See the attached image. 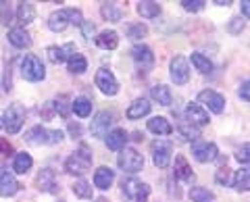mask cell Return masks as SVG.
I'll list each match as a JSON object with an SVG mask.
<instances>
[{
    "label": "cell",
    "instance_id": "4dcf8cb0",
    "mask_svg": "<svg viewBox=\"0 0 250 202\" xmlns=\"http://www.w3.org/2000/svg\"><path fill=\"white\" fill-rule=\"evenodd\" d=\"M17 19L19 23H23V25H27V23H31L36 19V9L31 2H19L17 4Z\"/></svg>",
    "mask_w": 250,
    "mask_h": 202
},
{
    "label": "cell",
    "instance_id": "30bf717a",
    "mask_svg": "<svg viewBox=\"0 0 250 202\" xmlns=\"http://www.w3.org/2000/svg\"><path fill=\"white\" fill-rule=\"evenodd\" d=\"M131 57H134L136 67L140 69V73H148L152 69V65H154V54L144 44L134 46V50H131Z\"/></svg>",
    "mask_w": 250,
    "mask_h": 202
},
{
    "label": "cell",
    "instance_id": "603a6c76",
    "mask_svg": "<svg viewBox=\"0 0 250 202\" xmlns=\"http://www.w3.org/2000/svg\"><path fill=\"white\" fill-rule=\"evenodd\" d=\"M9 42L15 46V48H29L31 46V36L23 27H15V29L9 32Z\"/></svg>",
    "mask_w": 250,
    "mask_h": 202
},
{
    "label": "cell",
    "instance_id": "816d5d0a",
    "mask_svg": "<svg viewBox=\"0 0 250 202\" xmlns=\"http://www.w3.org/2000/svg\"><path fill=\"white\" fill-rule=\"evenodd\" d=\"M13 152V146L9 144V140L0 138V154H11Z\"/></svg>",
    "mask_w": 250,
    "mask_h": 202
},
{
    "label": "cell",
    "instance_id": "484cf974",
    "mask_svg": "<svg viewBox=\"0 0 250 202\" xmlns=\"http://www.w3.org/2000/svg\"><path fill=\"white\" fill-rule=\"evenodd\" d=\"M31 165H34L31 154H27V152H17V154H15V161H13V171H15V173L25 175L27 171L31 169Z\"/></svg>",
    "mask_w": 250,
    "mask_h": 202
},
{
    "label": "cell",
    "instance_id": "f5cc1de1",
    "mask_svg": "<svg viewBox=\"0 0 250 202\" xmlns=\"http://www.w3.org/2000/svg\"><path fill=\"white\" fill-rule=\"evenodd\" d=\"M4 92H9L11 90V65H6L4 67Z\"/></svg>",
    "mask_w": 250,
    "mask_h": 202
},
{
    "label": "cell",
    "instance_id": "7dc6e473",
    "mask_svg": "<svg viewBox=\"0 0 250 202\" xmlns=\"http://www.w3.org/2000/svg\"><path fill=\"white\" fill-rule=\"evenodd\" d=\"M82 34H83V38H88V40H90V38L96 34V25H94L92 21H83L82 23Z\"/></svg>",
    "mask_w": 250,
    "mask_h": 202
},
{
    "label": "cell",
    "instance_id": "60d3db41",
    "mask_svg": "<svg viewBox=\"0 0 250 202\" xmlns=\"http://www.w3.org/2000/svg\"><path fill=\"white\" fill-rule=\"evenodd\" d=\"M236 161L240 162V165L250 167V144H242L236 150Z\"/></svg>",
    "mask_w": 250,
    "mask_h": 202
},
{
    "label": "cell",
    "instance_id": "7402d4cb",
    "mask_svg": "<svg viewBox=\"0 0 250 202\" xmlns=\"http://www.w3.org/2000/svg\"><path fill=\"white\" fill-rule=\"evenodd\" d=\"M96 46L103 50H115L119 46V36L113 29H106V32H100L96 36Z\"/></svg>",
    "mask_w": 250,
    "mask_h": 202
},
{
    "label": "cell",
    "instance_id": "ab89813d",
    "mask_svg": "<svg viewBox=\"0 0 250 202\" xmlns=\"http://www.w3.org/2000/svg\"><path fill=\"white\" fill-rule=\"evenodd\" d=\"M215 182L219 185H229L233 183V175H231V169L225 165V167H219L217 169V173H215Z\"/></svg>",
    "mask_w": 250,
    "mask_h": 202
},
{
    "label": "cell",
    "instance_id": "f6af8a7d",
    "mask_svg": "<svg viewBox=\"0 0 250 202\" xmlns=\"http://www.w3.org/2000/svg\"><path fill=\"white\" fill-rule=\"evenodd\" d=\"M54 113H57V108H54V102H44L42 108H40V115H42L44 121H50Z\"/></svg>",
    "mask_w": 250,
    "mask_h": 202
},
{
    "label": "cell",
    "instance_id": "5b68a950",
    "mask_svg": "<svg viewBox=\"0 0 250 202\" xmlns=\"http://www.w3.org/2000/svg\"><path fill=\"white\" fill-rule=\"evenodd\" d=\"M23 121H25V108L21 104H11L2 115V127L6 134H17L23 127Z\"/></svg>",
    "mask_w": 250,
    "mask_h": 202
},
{
    "label": "cell",
    "instance_id": "db71d44e",
    "mask_svg": "<svg viewBox=\"0 0 250 202\" xmlns=\"http://www.w3.org/2000/svg\"><path fill=\"white\" fill-rule=\"evenodd\" d=\"M240 9H242V15L250 19V0H242V2H240Z\"/></svg>",
    "mask_w": 250,
    "mask_h": 202
},
{
    "label": "cell",
    "instance_id": "44dd1931",
    "mask_svg": "<svg viewBox=\"0 0 250 202\" xmlns=\"http://www.w3.org/2000/svg\"><path fill=\"white\" fill-rule=\"evenodd\" d=\"M150 113V102L148 98H136L127 108V119H142Z\"/></svg>",
    "mask_w": 250,
    "mask_h": 202
},
{
    "label": "cell",
    "instance_id": "d590c367",
    "mask_svg": "<svg viewBox=\"0 0 250 202\" xmlns=\"http://www.w3.org/2000/svg\"><path fill=\"white\" fill-rule=\"evenodd\" d=\"M192 65L196 67V71H200V73H210L213 71V63L205 57V54H200V52H194L192 54Z\"/></svg>",
    "mask_w": 250,
    "mask_h": 202
},
{
    "label": "cell",
    "instance_id": "8fae6325",
    "mask_svg": "<svg viewBox=\"0 0 250 202\" xmlns=\"http://www.w3.org/2000/svg\"><path fill=\"white\" fill-rule=\"evenodd\" d=\"M152 161L159 169H167L171 165V144L165 140H156L152 142Z\"/></svg>",
    "mask_w": 250,
    "mask_h": 202
},
{
    "label": "cell",
    "instance_id": "8992f818",
    "mask_svg": "<svg viewBox=\"0 0 250 202\" xmlns=\"http://www.w3.org/2000/svg\"><path fill=\"white\" fill-rule=\"evenodd\" d=\"M169 73H171V81L175 85L188 83V80H190V67H188V61L182 57V54H177V57L171 59Z\"/></svg>",
    "mask_w": 250,
    "mask_h": 202
},
{
    "label": "cell",
    "instance_id": "c3c4849f",
    "mask_svg": "<svg viewBox=\"0 0 250 202\" xmlns=\"http://www.w3.org/2000/svg\"><path fill=\"white\" fill-rule=\"evenodd\" d=\"M67 131H69V136H71V138H82V134H83V127L80 125V123H69V127H67Z\"/></svg>",
    "mask_w": 250,
    "mask_h": 202
},
{
    "label": "cell",
    "instance_id": "74e56055",
    "mask_svg": "<svg viewBox=\"0 0 250 202\" xmlns=\"http://www.w3.org/2000/svg\"><path fill=\"white\" fill-rule=\"evenodd\" d=\"M148 36V27L144 25V23H131V25H127V38L129 40H142V38Z\"/></svg>",
    "mask_w": 250,
    "mask_h": 202
},
{
    "label": "cell",
    "instance_id": "1f68e13d",
    "mask_svg": "<svg viewBox=\"0 0 250 202\" xmlns=\"http://www.w3.org/2000/svg\"><path fill=\"white\" fill-rule=\"evenodd\" d=\"M140 183L138 180H134V177H127V180H123L121 182V192H123V196H125V200H134L136 202V198H138V192H140Z\"/></svg>",
    "mask_w": 250,
    "mask_h": 202
},
{
    "label": "cell",
    "instance_id": "4fadbf2b",
    "mask_svg": "<svg viewBox=\"0 0 250 202\" xmlns=\"http://www.w3.org/2000/svg\"><path fill=\"white\" fill-rule=\"evenodd\" d=\"M198 100L205 106H208V111H213L217 115H221L225 111V98L215 90H202L198 94Z\"/></svg>",
    "mask_w": 250,
    "mask_h": 202
},
{
    "label": "cell",
    "instance_id": "ee69618b",
    "mask_svg": "<svg viewBox=\"0 0 250 202\" xmlns=\"http://www.w3.org/2000/svg\"><path fill=\"white\" fill-rule=\"evenodd\" d=\"M11 17H13V13H11L9 2H0V23H2V25H9Z\"/></svg>",
    "mask_w": 250,
    "mask_h": 202
},
{
    "label": "cell",
    "instance_id": "6da1fadb",
    "mask_svg": "<svg viewBox=\"0 0 250 202\" xmlns=\"http://www.w3.org/2000/svg\"><path fill=\"white\" fill-rule=\"evenodd\" d=\"M92 167V150L85 144H82L71 157L65 161V171L71 175H83Z\"/></svg>",
    "mask_w": 250,
    "mask_h": 202
},
{
    "label": "cell",
    "instance_id": "9f6ffc18",
    "mask_svg": "<svg viewBox=\"0 0 250 202\" xmlns=\"http://www.w3.org/2000/svg\"><path fill=\"white\" fill-rule=\"evenodd\" d=\"M94 202H108V200H106V198H96Z\"/></svg>",
    "mask_w": 250,
    "mask_h": 202
},
{
    "label": "cell",
    "instance_id": "4316f807",
    "mask_svg": "<svg viewBox=\"0 0 250 202\" xmlns=\"http://www.w3.org/2000/svg\"><path fill=\"white\" fill-rule=\"evenodd\" d=\"M150 96H152V100H156V102L163 104V106H169V104H171V100H173V96H171V90L167 88L165 83H156V85H152Z\"/></svg>",
    "mask_w": 250,
    "mask_h": 202
},
{
    "label": "cell",
    "instance_id": "6f0895ef",
    "mask_svg": "<svg viewBox=\"0 0 250 202\" xmlns=\"http://www.w3.org/2000/svg\"><path fill=\"white\" fill-rule=\"evenodd\" d=\"M0 127H2V119H0Z\"/></svg>",
    "mask_w": 250,
    "mask_h": 202
},
{
    "label": "cell",
    "instance_id": "2e32d148",
    "mask_svg": "<svg viewBox=\"0 0 250 202\" xmlns=\"http://www.w3.org/2000/svg\"><path fill=\"white\" fill-rule=\"evenodd\" d=\"M173 177L179 182H192L194 180V173H192V167L188 165V161L184 154H177L175 162H173Z\"/></svg>",
    "mask_w": 250,
    "mask_h": 202
},
{
    "label": "cell",
    "instance_id": "e575fe53",
    "mask_svg": "<svg viewBox=\"0 0 250 202\" xmlns=\"http://www.w3.org/2000/svg\"><path fill=\"white\" fill-rule=\"evenodd\" d=\"M73 113L77 115V117H82V119L88 117V115L92 113V102H90V98L77 96V98L73 100Z\"/></svg>",
    "mask_w": 250,
    "mask_h": 202
},
{
    "label": "cell",
    "instance_id": "9c48e42d",
    "mask_svg": "<svg viewBox=\"0 0 250 202\" xmlns=\"http://www.w3.org/2000/svg\"><path fill=\"white\" fill-rule=\"evenodd\" d=\"M96 88L103 92L104 96H115L119 92V81L117 77L108 71V69H98L96 71Z\"/></svg>",
    "mask_w": 250,
    "mask_h": 202
},
{
    "label": "cell",
    "instance_id": "52a82bcc",
    "mask_svg": "<svg viewBox=\"0 0 250 202\" xmlns=\"http://www.w3.org/2000/svg\"><path fill=\"white\" fill-rule=\"evenodd\" d=\"M115 123V113L111 111H100L96 117H94V121L90 123V131L94 138H106L108 136V129H111V125Z\"/></svg>",
    "mask_w": 250,
    "mask_h": 202
},
{
    "label": "cell",
    "instance_id": "7a4b0ae2",
    "mask_svg": "<svg viewBox=\"0 0 250 202\" xmlns=\"http://www.w3.org/2000/svg\"><path fill=\"white\" fill-rule=\"evenodd\" d=\"M25 142L34 146H46V144H61L62 131L61 129H46L42 125H36L25 131Z\"/></svg>",
    "mask_w": 250,
    "mask_h": 202
},
{
    "label": "cell",
    "instance_id": "7bdbcfd3",
    "mask_svg": "<svg viewBox=\"0 0 250 202\" xmlns=\"http://www.w3.org/2000/svg\"><path fill=\"white\" fill-rule=\"evenodd\" d=\"M65 15H67L69 23H73V25H80L82 27L83 17H82V11L80 9H65Z\"/></svg>",
    "mask_w": 250,
    "mask_h": 202
},
{
    "label": "cell",
    "instance_id": "7c38bea8",
    "mask_svg": "<svg viewBox=\"0 0 250 202\" xmlns=\"http://www.w3.org/2000/svg\"><path fill=\"white\" fill-rule=\"evenodd\" d=\"M46 54H48V61L54 65L59 63H69V59L75 57L77 50H75V44H65V46H48L46 48Z\"/></svg>",
    "mask_w": 250,
    "mask_h": 202
},
{
    "label": "cell",
    "instance_id": "681fc988",
    "mask_svg": "<svg viewBox=\"0 0 250 202\" xmlns=\"http://www.w3.org/2000/svg\"><path fill=\"white\" fill-rule=\"evenodd\" d=\"M238 96L242 100H246V102H250V80H246L244 83L240 85V90H238Z\"/></svg>",
    "mask_w": 250,
    "mask_h": 202
},
{
    "label": "cell",
    "instance_id": "d4e9b609",
    "mask_svg": "<svg viewBox=\"0 0 250 202\" xmlns=\"http://www.w3.org/2000/svg\"><path fill=\"white\" fill-rule=\"evenodd\" d=\"M46 23H48L50 32H57V34L59 32H65L67 25H69V19H67V15H65V9H62V11H54Z\"/></svg>",
    "mask_w": 250,
    "mask_h": 202
},
{
    "label": "cell",
    "instance_id": "f546056e",
    "mask_svg": "<svg viewBox=\"0 0 250 202\" xmlns=\"http://www.w3.org/2000/svg\"><path fill=\"white\" fill-rule=\"evenodd\" d=\"M233 190L236 192H250V169H240L233 175Z\"/></svg>",
    "mask_w": 250,
    "mask_h": 202
},
{
    "label": "cell",
    "instance_id": "83f0119b",
    "mask_svg": "<svg viewBox=\"0 0 250 202\" xmlns=\"http://www.w3.org/2000/svg\"><path fill=\"white\" fill-rule=\"evenodd\" d=\"M136 11H138L140 17L154 19V17H159V13H161V4L159 2H152V0H144V2H138Z\"/></svg>",
    "mask_w": 250,
    "mask_h": 202
},
{
    "label": "cell",
    "instance_id": "277c9868",
    "mask_svg": "<svg viewBox=\"0 0 250 202\" xmlns=\"http://www.w3.org/2000/svg\"><path fill=\"white\" fill-rule=\"evenodd\" d=\"M21 75L25 77L27 81H42L46 77V69L36 54H25V57L21 59Z\"/></svg>",
    "mask_w": 250,
    "mask_h": 202
},
{
    "label": "cell",
    "instance_id": "ac0fdd59",
    "mask_svg": "<svg viewBox=\"0 0 250 202\" xmlns=\"http://www.w3.org/2000/svg\"><path fill=\"white\" fill-rule=\"evenodd\" d=\"M115 182V171L111 167H98L94 173V185L98 190H108Z\"/></svg>",
    "mask_w": 250,
    "mask_h": 202
},
{
    "label": "cell",
    "instance_id": "5bb4252c",
    "mask_svg": "<svg viewBox=\"0 0 250 202\" xmlns=\"http://www.w3.org/2000/svg\"><path fill=\"white\" fill-rule=\"evenodd\" d=\"M186 121L192 123L194 127H205L208 125V113L198 102H190L186 106Z\"/></svg>",
    "mask_w": 250,
    "mask_h": 202
},
{
    "label": "cell",
    "instance_id": "f907efd6",
    "mask_svg": "<svg viewBox=\"0 0 250 202\" xmlns=\"http://www.w3.org/2000/svg\"><path fill=\"white\" fill-rule=\"evenodd\" d=\"M148 196H150V185H148V183H142V185H140V192H138L136 202H146Z\"/></svg>",
    "mask_w": 250,
    "mask_h": 202
},
{
    "label": "cell",
    "instance_id": "d6986e66",
    "mask_svg": "<svg viewBox=\"0 0 250 202\" xmlns=\"http://www.w3.org/2000/svg\"><path fill=\"white\" fill-rule=\"evenodd\" d=\"M104 142L108 146V150H123L125 148V142H127V131L125 129H111L108 136L104 138Z\"/></svg>",
    "mask_w": 250,
    "mask_h": 202
},
{
    "label": "cell",
    "instance_id": "e0dca14e",
    "mask_svg": "<svg viewBox=\"0 0 250 202\" xmlns=\"http://www.w3.org/2000/svg\"><path fill=\"white\" fill-rule=\"evenodd\" d=\"M19 182L15 180L13 173H0V196L2 198H11L19 192Z\"/></svg>",
    "mask_w": 250,
    "mask_h": 202
},
{
    "label": "cell",
    "instance_id": "f35d334b",
    "mask_svg": "<svg viewBox=\"0 0 250 202\" xmlns=\"http://www.w3.org/2000/svg\"><path fill=\"white\" fill-rule=\"evenodd\" d=\"M73 194L77 198H92V185L85 180H77L73 183Z\"/></svg>",
    "mask_w": 250,
    "mask_h": 202
},
{
    "label": "cell",
    "instance_id": "9a60e30c",
    "mask_svg": "<svg viewBox=\"0 0 250 202\" xmlns=\"http://www.w3.org/2000/svg\"><path fill=\"white\" fill-rule=\"evenodd\" d=\"M36 185H38V190H40V192L54 194V192L59 190V185H57V175H54V171H52V169H42L40 173H38V177H36Z\"/></svg>",
    "mask_w": 250,
    "mask_h": 202
},
{
    "label": "cell",
    "instance_id": "f1b7e54d",
    "mask_svg": "<svg viewBox=\"0 0 250 202\" xmlns=\"http://www.w3.org/2000/svg\"><path fill=\"white\" fill-rule=\"evenodd\" d=\"M177 134L182 140H188V142H196V140L200 138V131L198 127H194L192 123H188L186 119L177 123Z\"/></svg>",
    "mask_w": 250,
    "mask_h": 202
},
{
    "label": "cell",
    "instance_id": "d6a6232c",
    "mask_svg": "<svg viewBox=\"0 0 250 202\" xmlns=\"http://www.w3.org/2000/svg\"><path fill=\"white\" fill-rule=\"evenodd\" d=\"M52 102H54V108H57V113L61 115L62 119H67V117H69V113L73 111V100L69 98L67 94L57 96V100H52Z\"/></svg>",
    "mask_w": 250,
    "mask_h": 202
},
{
    "label": "cell",
    "instance_id": "b9f144b4",
    "mask_svg": "<svg viewBox=\"0 0 250 202\" xmlns=\"http://www.w3.org/2000/svg\"><path fill=\"white\" fill-rule=\"evenodd\" d=\"M205 0H184L182 6H184V11L188 13H200L202 9H205Z\"/></svg>",
    "mask_w": 250,
    "mask_h": 202
},
{
    "label": "cell",
    "instance_id": "3957f363",
    "mask_svg": "<svg viewBox=\"0 0 250 202\" xmlns=\"http://www.w3.org/2000/svg\"><path fill=\"white\" fill-rule=\"evenodd\" d=\"M117 165H119V169L125 171V173H138V171H142V167H144V157L136 148L125 146L123 150H119Z\"/></svg>",
    "mask_w": 250,
    "mask_h": 202
},
{
    "label": "cell",
    "instance_id": "cb8c5ba5",
    "mask_svg": "<svg viewBox=\"0 0 250 202\" xmlns=\"http://www.w3.org/2000/svg\"><path fill=\"white\" fill-rule=\"evenodd\" d=\"M148 131H152L156 136H171L173 134V127L165 117H152L148 121Z\"/></svg>",
    "mask_w": 250,
    "mask_h": 202
},
{
    "label": "cell",
    "instance_id": "836d02e7",
    "mask_svg": "<svg viewBox=\"0 0 250 202\" xmlns=\"http://www.w3.org/2000/svg\"><path fill=\"white\" fill-rule=\"evenodd\" d=\"M67 69H69V73H73V75H82L85 69H88V61H85L83 54L77 52L75 57L69 59V63H67Z\"/></svg>",
    "mask_w": 250,
    "mask_h": 202
},
{
    "label": "cell",
    "instance_id": "bcb514c9",
    "mask_svg": "<svg viewBox=\"0 0 250 202\" xmlns=\"http://www.w3.org/2000/svg\"><path fill=\"white\" fill-rule=\"evenodd\" d=\"M244 27H246V23L242 21V17H233V19L229 21V25H228V29H229L231 34H240Z\"/></svg>",
    "mask_w": 250,
    "mask_h": 202
},
{
    "label": "cell",
    "instance_id": "11a10c76",
    "mask_svg": "<svg viewBox=\"0 0 250 202\" xmlns=\"http://www.w3.org/2000/svg\"><path fill=\"white\" fill-rule=\"evenodd\" d=\"M215 4H219V6H229L231 2H229V0H217Z\"/></svg>",
    "mask_w": 250,
    "mask_h": 202
},
{
    "label": "cell",
    "instance_id": "ba28073f",
    "mask_svg": "<svg viewBox=\"0 0 250 202\" xmlns=\"http://www.w3.org/2000/svg\"><path fill=\"white\" fill-rule=\"evenodd\" d=\"M192 154H194V159H196L198 162H213L217 159V146L213 142H207V140H196V142L192 144Z\"/></svg>",
    "mask_w": 250,
    "mask_h": 202
},
{
    "label": "cell",
    "instance_id": "8d00e7d4",
    "mask_svg": "<svg viewBox=\"0 0 250 202\" xmlns=\"http://www.w3.org/2000/svg\"><path fill=\"white\" fill-rule=\"evenodd\" d=\"M190 200L192 202H213L215 200V194L210 192V190H207V188H192L190 190Z\"/></svg>",
    "mask_w": 250,
    "mask_h": 202
},
{
    "label": "cell",
    "instance_id": "ffe728a7",
    "mask_svg": "<svg viewBox=\"0 0 250 202\" xmlns=\"http://www.w3.org/2000/svg\"><path fill=\"white\" fill-rule=\"evenodd\" d=\"M100 15L106 19V21H113V23H119L123 19V6L119 2H103V6H100Z\"/></svg>",
    "mask_w": 250,
    "mask_h": 202
}]
</instances>
